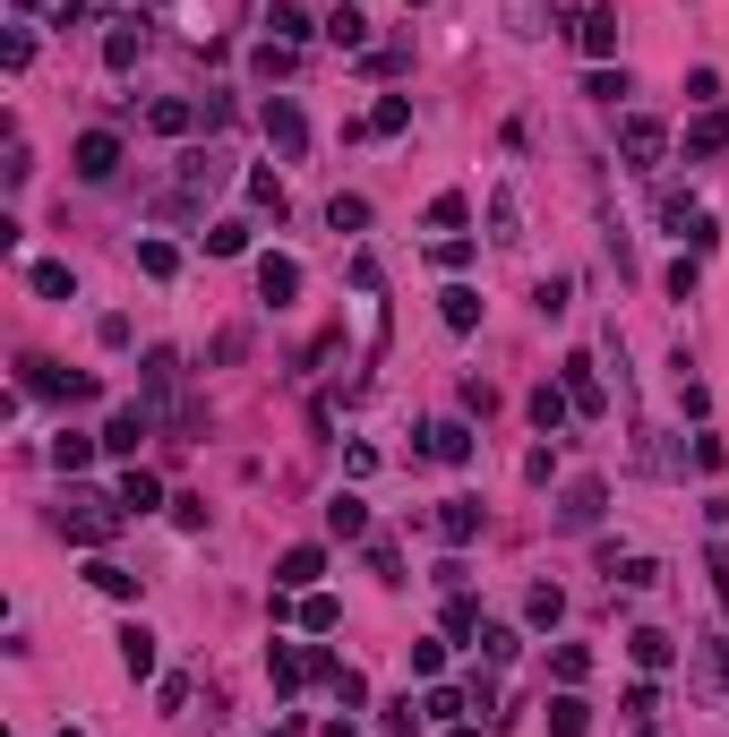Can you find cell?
I'll return each mask as SVG.
<instances>
[{"mask_svg": "<svg viewBox=\"0 0 729 737\" xmlns=\"http://www.w3.org/2000/svg\"><path fill=\"white\" fill-rule=\"evenodd\" d=\"M335 669H343V661H335V652H318V643H275V652H266L275 695H300L309 677H327V686H335Z\"/></svg>", "mask_w": 729, "mask_h": 737, "instance_id": "cell-1", "label": "cell"}, {"mask_svg": "<svg viewBox=\"0 0 729 737\" xmlns=\"http://www.w3.org/2000/svg\"><path fill=\"white\" fill-rule=\"evenodd\" d=\"M258 129H266V146H275V155H300V146H309V121H300L292 95H266L258 103Z\"/></svg>", "mask_w": 729, "mask_h": 737, "instance_id": "cell-2", "label": "cell"}, {"mask_svg": "<svg viewBox=\"0 0 729 737\" xmlns=\"http://www.w3.org/2000/svg\"><path fill=\"white\" fill-rule=\"evenodd\" d=\"M618 155H627L635 172H653V163L669 155V129H661V121H644V112H627V121H618Z\"/></svg>", "mask_w": 729, "mask_h": 737, "instance_id": "cell-3", "label": "cell"}, {"mask_svg": "<svg viewBox=\"0 0 729 737\" xmlns=\"http://www.w3.org/2000/svg\"><path fill=\"white\" fill-rule=\"evenodd\" d=\"M258 300H266V309H292V300H300V257H284V249L258 257Z\"/></svg>", "mask_w": 729, "mask_h": 737, "instance_id": "cell-4", "label": "cell"}, {"mask_svg": "<svg viewBox=\"0 0 729 737\" xmlns=\"http://www.w3.org/2000/svg\"><path fill=\"white\" fill-rule=\"evenodd\" d=\"M69 163H78V181H112V172H121V137H112V129H86V137L69 146Z\"/></svg>", "mask_w": 729, "mask_h": 737, "instance_id": "cell-5", "label": "cell"}, {"mask_svg": "<svg viewBox=\"0 0 729 737\" xmlns=\"http://www.w3.org/2000/svg\"><path fill=\"white\" fill-rule=\"evenodd\" d=\"M318 575H327V549L318 541H300L275 557V592H318Z\"/></svg>", "mask_w": 729, "mask_h": 737, "instance_id": "cell-6", "label": "cell"}, {"mask_svg": "<svg viewBox=\"0 0 729 737\" xmlns=\"http://www.w3.org/2000/svg\"><path fill=\"white\" fill-rule=\"evenodd\" d=\"M146 429H155V412H146V403H121V412L103 420V454H137Z\"/></svg>", "mask_w": 729, "mask_h": 737, "instance_id": "cell-7", "label": "cell"}, {"mask_svg": "<svg viewBox=\"0 0 729 737\" xmlns=\"http://www.w3.org/2000/svg\"><path fill=\"white\" fill-rule=\"evenodd\" d=\"M600 506H609V489H600V481H566L558 523H566V532H593V523H600Z\"/></svg>", "mask_w": 729, "mask_h": 737, "instance_id": "cell-8", "label": "cell"}, {"mask_svg": "<svg viewBox=\"0 0 729 737\" xmlns=\"http://www.w3.org/2000/svg\"><path fill=\"white\" fill-rule=\"evenodd\" d=\"M61 523H69V541L103 549V541H112V523H121V514H103V498H69V514H61Z\"/></svg>", "mask_w": 729, "mask_h": 737, "instance_id": "cell-9", "label": "cell"}, {"mask_svg": "<svg viewBox=\"0 0 729 737\" xmlns=\"http://www.w3.org/2000/svg\"><path fill=\"white\" fill-rule=\"evenodd\" d=\"M438 541H446V549L481 541V498H446V506H438Z\"/></svg>", "mask_w": 729, "mask_h": 737, "instance_id": "cell-10", "label": "cell"}, {"mask_svg": "<svg viewBox=\"0 0 729 737\" xmlns=\"http://www.w3.org/2000/svg\"><path fill=\"white\" fill-rule=\"evenodd\" d=\"M155 506H164V481H155V472H121L112 514H130V523H137V514H155Z\"/></svg>", "mask_w": 729, "mask_h": 737, "instance_id": "cell-11", "label": "cell"}, {"mask_svg": "<svg viewBox=\"0 0 729 737\" xmlns=\"http://www.w3.org/2000/svg\"><path fill=\"white\" fill-rule=\"evenodd\" d=\"M403 129H412V95H378L369 121H352V137H403Z\"/></svg>", "mask_w": 729, "mask_h": 737, "instance_id": "cell-12", "label": "cell"}, {"mask_svg": "<svg viewBox=\"0 0 729 737\" xmlns=\"http://www.w3.org/2000/svg\"><path fill=\"white\" fill-rule=\"evenodd\" d=\"M566 395H575V412H584V420H600V412H609V395H600V378H593V360H584V352H575V360H566Z\"/></svg>", "mask_w": 729, "mask_h": 737, "instance_id": "cell-13", "label": "cell"}, {"mask_svg": "<svg viewBox=\"0 0 729 737\" xmlns=\"http://www.w3.org/2000/svg\"><path fill=\"white\" fill-rule=\"evenodd\" d=\"M421 447H430L438 463H472V429H464V420H430V429H421Z\"/></svg>", "mask_w": 729, "mask_h": 737, "instance_id": "cell-14", "label": "cell"}, {"mask_svg": "<svg viewBox=\"0 0 729 737\" xmlns=\"http://www.w3.org/2000/svg\"><path fill=\"white\" fill-rule=\"evenodd\" d=\"M327 532H335V541H369V506L352 498V489H335V498H327Z\"/></svg>", "mask_w": 729, "mask_h": 737, "instance_id": "cell-15", "label": "cell"}, {"mask_svg": "<svg viewBox=\"0 0 729 737\" xmlns=\"http://www.w3.org/2000/svg\"><path fill=\"white\" fill-rule=\"evenodd\" d=\"M146 129H155V137H189V129H198V103H189V95L146 103Z\"/></svg>", "mask_w": 729, "mask_h": 737, "instance_id": "cell-16", "label": "cell"}, {"mask_svg": "<svg viewBox=\"0 0 729 737\" xmlns=\"http://www.w3.org/2000/svg\"><path fill=\"white\" fill-rule=\"evenodd\" d=\"M550 737H593V704L566 686V695H550Z\"/></svg>", "mask_w": 729, "mask_h": 737, "instance_id": "cell-17", "label": "cell"}, {"mask_svg": "<svg viewBox=\"0 0 729 737\" xmlns=\"http://www.w3.org/2000/svg\"><path fill=\"white\" fill-rule=\"evenodd\" d=\"M566 412H575V395H566V386H532V429H541V438H558Z\"/></svg>", "mask_w": 729, "mask_h": 737, "instance_id": "cell-18", "label": "cell"}, {"mask_svg": "<svg viewBox=\"0 0 729 737\" xmlns=\"http://www.w3.org/2000/svg\"><path fill=\"white\" fill-rule=\"evenodd\" d=\"M575 43H584L593 61H609V52H618V9H593V18H575Z\"/></svg>", "mask_w": 729, "mask_h": 737, "instance_id": "cell-19", "label": "cell"}, {"mask_svg": "<svg viewBox=\"0 0 729 737\" xmlns=\"http://www.w3.org/2000/svg\"><path fill=\"white\" fill-rule=\"evenodd\" d=\"M137 52H146V18H121V27L103 34V61L112 69H137Z\"/></svg>", "mask_w": 729, "mask_h": 737, "instance_id": "cell-20", "label": "cell"}, {"mask_svg": "<svg viewBox=\"0 0 729 737\" xmlns=\"http://www.w3.org/2000/svg\"><path fill=\"white\" fill-rule=\"evenodd\" d=\"M438 318L455 326V335H472V326H481V291H472V284H446V291H438Z\"/></svg>", "mask_w": 729, "mask_h": 737, "instance_id": "cell-21", "label": "cell"}, {"mask_svg": "<svg viewBox=\"0 0 729 737\" xmlns=\"http://www.w3.org/2000/svg\"><path fill=\"white\" fill-rule=\"evenodd\" d=\"M627 652H635V669H669V661H678V643H669L661 626H635Z\"/></svg>", "mask_w": 729, "mask_h": 737, "instance_id": "cell-22", "label": "cell"}, {"mask_svg": "<svg viewBox=\"0 0 729 737\" xmlns=\"http://www.w3.org/2000/svg\"><path fill=\"white\" fill-rule=\"evenodd\" d=\"M318 34H327V43H343V52H361V43H369V18L343 0V9H327V27H318Z\"/></svg>", "mask_w": 729, "mask_h": 737, "instance_id": "cell-23", "label": "cell"}, {"mask_svg": "<svg viewBox=\"0 0 729 737\" xmlns=\"http://www.w3.org/2000/svg\"><path fill=\"white\" fill-rule=\"evenodd\" d=\"M687 155H729V112H696V129H687Z\"/></svg>", "mask_w": 729, "mask_h": 737, "instance_id": "cell-24", "label": "cell"}, {"mask_svg": "<svg viewBox=\"0 0 729 737\" xmlns=\"http://www.w3.org/2000/svg\"><path fill=\"white\" fill-rule=\"evenodd\" d=\"M524 617L541 626V635H550V626L566 617V592H558V583H532V592H524Z\"/></svg>", "mask_w": 729, "mask_h": 737, "instance_id": "cell-25", "label": "cell"}, {"mask_svg": "<svg viewBox=\"0 0 729 737\" xmlns=\"http://www.w3.org/2000/svg\"><path fill=\"white\" fill-rule=\"evenodd\" d=\"M86 583H95L103 601H137V575H130V566H112V557H95V566H86Z\"/></svg>", "mask_w": 729, "mask_h": 737, "instance_id": "cell-26", "label": "cell"}, {"mask_svg": "<svg viewBox=\"0 0 729 737\" xmlns=\"http://www.w3.org/2000/svg\"><path fill=\"white\" fill-rule=\"evenodd\" d=\"M121 669H130V677H155V635H146V626H121Z\"/></svg>", "mask_w": 729, "mask_h": 737, "instance_id": "cell-27", "label": "cell"}, {"mask_svg": "<svg viewBox=\"0 0 729 737\" xmlns=\"http://www.w3.org/2000/svg\"><path fill=\"white\" fill-rule=\"evenodd\" d=\"M266 27H275V43H300V34H318L300 0H275V9H266Z\"/></svg>", "mask_w": 729, "mask_h": 737, "instance_id": "cell-28", "label": "cell"}, {"mask_svg": "<svg viewBox=\"0 0 729 737\" xmlns=\"http://www.w3.org/2000/svg\"><path fill=\"white\" fill-rule=\"evenodd\" d=\"M249 206H258V215H275V224H284V206H292V197H284V181H275V172H249Z\"/></svg>", "mask_w": 729, "mask_h": 737, "instance_id": "cell-29", "label": "cell"}, {"mask_svg": "<svg viewBox=\"0 0 729 737\" xmlns=\"http://www.w3.org/2000/svg\"><path fill=\"white\" fill-rule=\"evenodd\" d=\"M137 275L172 284V275H181V249H172V240H137Z\"/></svg>", "mask_w": 729, "mask_h": 737, "instance_id": "cell-30", "label": "cell"}, {"mask_svg": "<svg viewBox=\"0 0 729 737\" xmlns=\"http://www.w3.org/2000/svg\"><path fill=\"white\" fill-rule=\"evenodd\" d=\"M300 626H309V635H335V626H343L335 592H300Z\"/></svg>", "mask_w": 729, "mask_h": 737, "instance_id": "cell-31", "label": "cell"}, {"mask_svg": "<svg viewBox=\"0 0 729 737\" xmlns=\"http://www.w3.org/2000/svg\"><path fill=\"white\" fill-rule=\"evenodd\" d=\"M550 677H558V686H584V677H593V652H584V643H558V652H550Z\"/></svg>", "mask_w": 729, "mask_h": 737, "instance_id": "cell-32", "label": "cell"}, {"mask_svg": "<svg viewBox=\"0 0 729 737\" xmlns=\"http://www.w3.org/2000/svg\"><path fill=\"white\" fill-rule=\"evenodd\" d=\"M95 447H103V438H78V429H61V438H52V463H61V472H86V463H95Z\"/></svg>", "mask_w": 729, "mask_h": 737, "instance_id": "cell-33", "label": "cell"}, {"mask_svg": "<svg viewBox=\"0 0 729 737\" xmlns=\"http://www.w3.org/2000/svg\"><path fill=\"white\" fill-rule=\"evenodd\" d=\"M240 249H249V224H240V215L206 224V257H240Z\"/></svg>", "mask_w": 729, "mask_h": 737, "instance_id": "cell-34", "label": "cell"}, {"mask_svg": "<svg viewBox=\"0 0 729 737\" xmlns=\"http://www.w3.org/2000/svg\"><path fill=\"white\" fill-rule=\"evenodd\" d=\"M421 712H430V720H446V729H455V720H464V712H472V695H455V686H430V695H421Z\"/></svg>", "mask_w": 729, "mask_h": 737, "instance_id": "cell-35", "label": "cell"}, {"mask_svg": "<svg viewBox=\"0 0 729 737\" xmlns=\"http://www.w3.org/2000/svg\"><path fill=\"white\" fill-rule=\"evenodd\" d=\"M34 291H43V300H69V291H78V275H69L61 257H43V266H34Z\"/></svg>", "mask_w": 729, "mask_h": 737, "instance_id": "cell-36", "label": "cell"}, {"mask_svg": "<svg viewBox=\"0 0 729 737\" xmlns=\"http://www.w3.org/2000/svg\"><path fill=\"white\" fill-rule=\"evenodd\" d=\"M464 215H472V206H464V190H446V197H430V215H421V224H430V232H455Z\"/></svg>", "mask_w": 729, "mask_h": 737, "instance_id": "cell-37", "label": "cell"}, {"mask_svg": "<svg viewBox=\"0 0 729 737\" xmlns=\"http://www.w3.org/2000/svg\"><path fill=\"white\" fill-rule=\"evenodd\" d=\"M327 224H335V232H361V224H369V197H352V190H335V206H327Z\"/></svg>", "mask_w": 729, "mask_h": 737, "instance_id": "cell-38", "label": "cell"}, {"mask_svg": "<svg viewBox=\"0 0 729 737\" xmlns=\"http://www.w3.org/2000/svg\"><path fill=\"white\" fill-rule=\"evenodd\" d=\"M172 386H181V360H172V352H146V395H155V403H164Z\"/></svg>", "mask_w": 729, "mask_h": 737, "instance_id": "cell-39", "label": "cell"}, {"mask_svg": "<svg viewBox=\"0 0 729 737\" xmlns=\"http://www.w3.org/2000/svg\"><path fill=\"white\" fill-rule=\"evenodd\" d=\"M249 69H258V78H284V69H292V43H275V34H266L258 52H249Z\"/></svg>", "mask_w": 729, "mask_h": 737, "instance_id": "cell-40", "label": "cell"}, {"mask_svg": "<svg viewBox=\"0 0 729 737\" xmlns=\"http://www.w3.org/2000/svg\"><path fill=\"white\" fill-rule=\"evenodd\" d=\"M438 669H446V643H412V677H421V686H438Z\"/></svg>", "mask_w": 729, "mask_h": 737, "instance_id": "cell-41", "label": "cell"}, {"mask_svg": "<svg viewBox=\"0 0 729 737\" xmlns=\"http://www.w3.org/2000/svg\"><path fill=\"white\" fill-rule=\"evenodd\" d=\"M335 704L361 712V704H369V677H361V669H335Z\"/></svg>", "mask_w": 729, "mask_h": 737, "instance_id": "cell-42", "label": "cell"}, {"mask_svg": "<svg viewBox=\"0 0 729 737\" xmlns=\"http://www.w3.org/2000/svg\"><path fill=\"white\" fill-rule=\"evenodd\" d=\"M438 266H446V275H464V266H472V240H464V232H446V240H438Z\"/></svg>", "mask_w": 729, "mask_h": 737, "instance_id": "cell-43", "label": "cell"}, {"mask_svg": "<svg viewBox=\"0 0 729 737\" xmlns=\"http://www.w3.org/2000/svg\"><path fill=\"white\" fill-rule=\"evenodd\" d=\"M490 240H524V232H515V197H506V190L490 197Z\"/></svg>", "mask_w": 729, "mask_h": 737, "instance_id": "cell-44", "label": "cell"}, {"mask_svg": "<svg viewBox=\"0 0 729 737\" xmlns=\"http://www.w3.org/2000/svg\"><path fill=\"white\" fill-rule=\"evenodd\" d=\"M609 575L627 583V592H653V583H661V566H653V557H627V566H609Z\"/></svg>", "mask_w": 729, "mask_h": 737, "instance_id": "cell-45", "label": "cell"}, {"mask_svg": "<svg viewBox=\"0 0 729 737\" xmlns=\"http://www.w3.org/2000/svg\"><path fill=\"white\" fill-rule=\"evenodd\" d=\"M584 95H593V103H618V95H627V78H618V69H593V78H584Z\"/></svg>", "mask_w": 729, "mask_h": 737, "instance_id": "cell-46", "label": "cell"}, {"mask_svg": "<svg viewBox=\"0 0 729 737\" xmlns=\"http://www.w3.org/2000/svg\"><path fill=\"white\" fill-rule=\"evenodd\" d=\"M687 103H704V112H712V103H721V78H712V69H687Z\"/></svg>", "mask_w": 729, "mask_h": 737, "instance_id": "cell-47", "label": "cell"}, {"mask_svg": "<svg viewBox=\"0 0 729 737\" xmlns=\"http://www.w3.org/2000/svg\"><path fill=\"white\" fill-rule=\"evenodd\" d=\"M387 737H421V712H412V695H403V704H387Z\"/></svg>", "mask_w": 729, "mask_h": 737, "instance_id": "cell-48", "label": "cell"}, {"mask_svg": "<svg viewBox=\"0 0 729 737\" xmlns=\"http://www.w3.org/2000/svg\"><path fill=\"white\" fill-rule=\"evenodd\" d=\"M430 583H438V592H464L472 566H464V557H438V575H430Z\"/></svg>", "mask_w": 729, "mask_h": 737, "instance_id": "cell-49", "label": "cell"}, {"mask_svg": "<svg viewBox=\"0 0 729 737\" xmlns=\"http://www.w3.org/2000/svg\"><path fill=\"white\" fill-rule=\"evenodd\" d=\"M369 566H378V583H403V557L387 541H369Z\"/></svg>", "mask_w": 729, "mask_h": 737, "instance_id": "cell-50", "label": "cell"}, {"mask_svg": "<svg viewBox=\"0 0 729 737\" xmlns=\"http://www.w3.org/2000/svg\"><path fill=\"white\" fill-rule=\"evenodd\" d=\"M481 652L490 661H515V626H481Z\"/></svg>", "mask_w": 729, "mask_h": 737, "instance_id": "cell-51", "label": "cell"}, {"mask_svg": "<svg viewBox=\"0 0 729 737\" xmlns=\"http://www.w3.org/2000/svg\"><path fill=\"white\" fill-rule=\"evenodd\" d=\"M721 463H729V447L712 438V429H704V438H696V472H721Z\"/></svg>", "mask_w": 729, "mask_h": 737, "instance_id": "cell-52", "label": "cell"}, {"mask_svg": "<svg viewBox=\"0 0 729 737\" xmlns=\"http://www.w3.org/2000/svg\"><path fill=\"white\" fill-rule=\"evenodd\" d=\"M704 575H712V592H721V610H729V557H721V549L704 557Z\"/></svg>", "mask_w": 729, "mask_h": 737, "instance_id": "cell-53", "label": "cell"}, {"mask_svg": "<svg viewBox=\"0 0 729 737\" xmlns=\"http://www.w3.org/2000/svg\"><path fill=\"white\" fill-rule=\"evenodd\" d=\"M446 737H481V729H472V720H455V729H446Z\"/></svg>", "mask_w": 729, "mask_h": 737, "instance_id": "cell-54", "label": "cell"}, {"mask_svg": "<svg viewBox=\"0 0 729 737\" xmlns=\"http://www.w3.org/2000/svg\"><path fill=\"white\" fill-rule=\"evenodd\" d=\"M18 9H43V0H18Z\"/></svg>", "mask_w": 729, "mask_h": 737, "instance_id": "cell-55", "label": "cell"}, {"mask_svg": "<svg viewBox=\"0 0 729 737\" xmlns=\"http://www.w3.org/2000/svg\"><path fill=\"white\" fill-rule=\"evenodd\" d=\"M61 737H86V729H61Z\"/></svg>", "mask_w": 729, "mask_h": 737, "instance_id": "cell-56", "label": "cell"}]
</instances>
